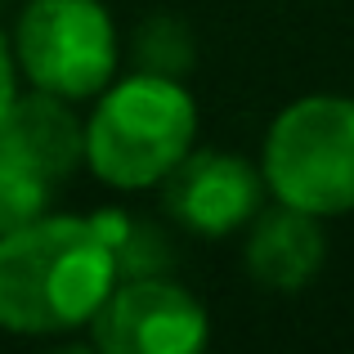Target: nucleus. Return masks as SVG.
Returning a JSON list of instances; mask_svg holds the SVG:
<instances>
[{"mask_svg": "<svg viewBox=\"0 0 354 354\" xmlns=\"http://www.w3.org/2000/svg\"><path fill=\"white\" fill-rule=\"evenodd\" d=\"M117 287V260L90 216L45 211L0 234V332L72 337L86 332Z\"/></svg>", "mask_w": 354, "mask_h": 354, "instance_id": "nucleus-1", "label": "nucleus"}, {"mask_svg": "<svg viewBox=\"0 0 354 354\" xmlns=\"http://www.w3.org/2000/svg\"><path fill=\"white\" fill-rule=\"evenodd\" d=\"M202 108L180 77L130 68L86 113V171L113 193H153L198 148Z\"/></svg>", "mask_w": 354, "mask_h": 354, "instance_id": "nucleus-2", "label": "nucleus"}, {"mask_svg": "<svg viewBox=\"0 0 354 354\" xmlns=\"http://www.w3.org/2000/svg\"><path fill=\"white\" fill-rule=\"evenodd\" d=\"M265 193L314 220L354 216V95L314 90L278 108L260 144Z\"/></svg>", "mask_w": 354, "mask_h": 354, "instance_id": "nucleus-3", "label": "nucleus"}, {"mask_svg": "<svg viewBox=\"0 0 354 354\" xmlns=\"http://www.w3.org/2000/svg\"><path fill=\"white\" fill-rule=\"evenodd\" d=\"M18 77L68 104H90L121 72V32L104 0H27L9 32Z\"/></svg>", "mask_w": 354, "mask_h": 354, "instance_id": "nucleus-4", "label": "nucleus"}, {"mask_svg": "<svg viewBox=\"0 0 354 354\" xmlns=\"http://www.w3.org/2000/svg\"><path fill=\"white\" fill-rule=\"evenodd\" d=\"M86 341L104 354H198L211 341V314L171 274L117 278L86 323Z\"/></svg>", "mask_w": 354, "mask_h": 354, "instance_id": "nucleus-5", "label": "nucleus"}, {"mask_svg": "<svg viewBox=\"0 0 354 354\" xmlns=\"http://www.w3.org/2000/svg\"><path fill=\"white\" fill-rule=\"evenodd\" d=\"M265 175L251 157L225 148H193L162 184V216L189 238H234L265 207Z\"/></svg>", "mask_w": 354, "mask_h": 354, "instance_id": "nucleus-6", "label": "nucleus"}, {"mask_svg": "<svg viewBox=\"0 0 354 354\" xmlns=\"http://www.w3.org/2000/svg\"><path fill=\"white\" fill-rule=\"evenodd\" d=\"M242 265L260 292L296 296L328 265V229L323 220L283 207V202L260 207L242 238Z\"/></svg>", "mask_w": 354, "mask_h": 354, "instance_id": "nucleus-7", "label": "nucleus"}, {"mask_svg": "<svg viewBox=\"0 0 354 354\" xmlns=\"http://www.w3.org/2000/svg\"><path fill=\"white\" fill-rule=\"evenodd\" d=\"M0 126L59 184H68L86 166V117L68 99L45 95V90H18V99L0 117Z\"/></svg>", "mask_w": 354, "mask_h": 354, "instance_id": "nucleus-8", "label": "nucleus"}, {"mask_svg": "<svg viewBox=\"0 0 354 354\" xmlns=\"http://www.w3.org/2000/svg\"><path fill=\"white\" fill-rule=\"evenodd\" d=\"M95 229L104 234L108 251L117 260V278H148L175 269V242L157 220L135 216L126 207H99L90 211Z\"/></svg>", "mask_w": 354, "mask_h": 354, "instance_id": "nucleus-9", "label": "nucleus"}, {"mask_svg": "<svg viewBox=\"0 0 354 354\" xmlns=\"http://www.w3.org/2000/svg\"><path fill=\"white\" fill-rule=\"evenodd\" d=\"M59 180L0 126V234L45 216L54 207Z\"/></svg>", "mask_w": 354, "mask_h": 354, "instance_id": "nucleus-10", "label": "nucleus"}, {"mask_svg": "<svg viewBox=\"0 0 354 354\" xmlns=\"http://www.w3.org/2000/svg\"><path fill=\"white\" fill-rule=\"evenodd\" d=\"M130 63L157 77H189L198 63V36L180 14H148L130 36Z\"/></svg>", "mask_w": 354, "mask_h": 354, "instance_id": "nucleus-11", "label": "nucleus"}, {"mask_svg": "<svg viewBox=\"0 0 354 354\" xmlns=\"http://www.w3.org/2000/svg\"><path fill=\"white\" fill-rule=\"evenodd\" d=\"M18 90H23V77H18L14 50H9V32L0 27V117L9 113V104L18 99Z\"/></svg>", "mask_w": 354, "mask_h": 354, "instance_id": "nucleus-12", "label": "nucleus"}]
</instances>
